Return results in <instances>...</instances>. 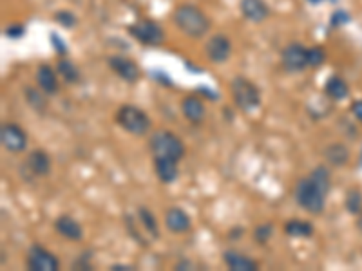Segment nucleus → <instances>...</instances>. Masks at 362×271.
<instances>
[{
	"instance_id": "10",
	"label": "nucleus",
	"mask_w": 362,
	"mask_h": 271,
	"mask_svg": "<svg viewBox=\"0 0 362 271\" xmlns=\"http://www.w3.org/2000/svg\"><path fill=\"white\" fill-rule=\"evenodd\" d=\"M206 58L214 64H223L231 58L232 54V42L226 35H214L205 45Z\"/></svg>"
},
{
	"instance_id": "31",
	"label": "nucleus",
	"mask_w": 362,
	"mask_h": 271,
	"mask_svg": "<svg viewBox=\"0 0 362 271\" xmlns=\"http://www.w3.org/2000/svg\"><path fill=\"white\" fill-rule=\"evenodd\" d=\"M51 45L54 47V51L58 53V56H62V58H65V54H67V45L60 40V36L56 35V33H53L51 35Z\"/></svg>"
},
{
	"instance_id": "4",
	"label": "nucleus",
	"mask_w": 362,
	"mask_h": 271,
	"mask_svg": "<svg viewBox=\"0 0 362 271\" xmlns=\"http://www.w3.org/2000/svg\"><path fill=\"white\" fill-rule=\"evenodd\" d=\"M116 123L132 136H145L151 130L152 119L142 108L134 105H122L116 113Z\"/></svg>"
},
{
	"instance_id": "20",
	"label": "nucleus",
	"mask_w": 362,
	"mask_h": 271,
	"mask_svg": "<svg viewBox=\"0 0 362 271\" xmlns=\"http://www.w3.org/2000/svg\"><path fill=\"white\" fill-rule=\"evenodd\" d=\"M154 170H156L158 179L165 185H171L178 179L180 176V168L178 163L174 161H154Z\"/></svg>"
},
{
	"instance_id": "6",
	"label": "nucleus",
	"mask_w": 362,
	"mask_h": 271,
	"mask_svg": "<svg viewBox=\"0 0 362 271\" xmlns=\"http://www.w3.org/2000/svg\"><path fill=\"white\" fill-rule=\"evenodd\" d=\"M129 35L132 36L134 40H138L140 44L143 45H152V47H156L165 40V31L158 22L149 19L138 20L134 24L129 25Z\"/></svg>"
},
{
	"instance_id": "2",
	"label": "nucleus",
	"mask_w": 362,
	"mask_h": 271,
	"mask_svg": "<svg viewBox=\"0 0 362 271\" xmlns=\"http://www.w3.org/2000/svg\"><path fill=\"white\" fill-rule=\"evenodd\" d=\"M172 22L189 38H201L211 30V19L194 4L178 5L172 13Z\"/></svg>"
},
{
	"instance_id": "33",
	"label": "nucleus",
	"mask_w": 362,
	"mask_h": 271,
	"mask_svg": "<svg viewBox=\"0 0 362 271\" xmlns=\"http://www.w3.org/2000/svg\"><path fill=\"white\" fill-rule=\"evenodd\" d=\"M352 114L359 119V121H362V99H359V102H353Z\"/></svg>"
},
{
	"instance_id": "25",
	"label": "nucleus",
	"mask_w": 362,
	"mask_h": 271,
	"mask_svg": "<svg viewBox=\"0 0 362 271\" xmlns=\"http://www.w3.org/2000/svg\"><path fill=\"white\" fill-rule=\"evenodd\" d=\"M42 93H44V91H42ZM42 93L33 89V87H28V89H25V99H28V104H30L34 110H39V113H44L45 108H47V98H45Z\"/></svg>"
},
{
	"instance_id": "3",
	"label": "nucleus",
	"mask_w": 362,
	"mask_h": 271,
	"mask_svg": "<svg viewBox=\"0 0 362 271\" xmlns=\"http://www.w3.org/2000/svg\"><path fill=\"white\" fill-rule=\"evenodd\" d=\"M149 148H151L152 161H174L180 163V159L185 154V145L178 138L176 134L171 130H156L152 132L149 139Z\"/></svg>"
},
{
	"instance_id": "24",
	"label": "nucleus",
	"mask_w": 362,
	"mask_h": 271,
	"mask_svg": "<svg viewBox=\"0 0 362 271\" xmlns=\"http://www.w3.org/2000/svg\"><path fill=\"white\" fill-rule=\"evenodd\" d=\"M56 73H58L67 84H76V82H80L78 67L67 58L58 60V64H56Z\"/></svg>"
},
{
	"instance_id": "5",
	"label": "nucleus",
	"mask_w": 362,
	"mask_h": 271,
	"mask_svg": "<svg viewBox=\"0 0 362 271\" xmlns=\"http://www.w3.org/2000/svg\"><path fill=\"white\" fill-rule=\"evenodd\" d=\"M231 93L234 98V104L243 110V113H250L261 105V93L257 89V85L252 84L248 78L237 76L232 80Z\"/></svg>"
},
{
	"instance_id": "7",
	"label": "nucleus",
	"mask_w": 362,
	"mask_h": 271,
	"mask_svg": "<svg viewBox=\"0 0 362 271\" xmlns=\"http://www.w3.org/2000/svg\"><path fill=\"white\" fill-rule=\"evenodd\" d=\"M281 62L284 69L290 73H301L308 69V47H304L299 42H292L281 51Z\"/></svg>"
},
{
	"instance_id": "32",
	"label": "nucleus",
	"mask_w": 362,
	"mask_h": 271,
	"mask_svg": "<svg viewBox=\"0 0 362 271\" xmlns=\"http://www.w3.org/2000/svg\"><path fill=\"white\" fill-rule=\"evenodd\" d=\"M346 22H350V15L346 11H335L332 16V25L333 27H339V25H344Z\"/></svg>"
},
{
	"instance_id": "21",
	"label": "nucleus",
	"mask_w": 362,
	"mask_h": 271,
	"mask_svg": "<svg viewBox=\"0 0 362 271\" xmlns=\"http://www.w3.org/2000/svg\"><path fill=\"white\" fill-rule=\"evenodd\" d=\"M284 232L290 237H297V239H306L313 235V224L308 221H301V219H290L284 224Z\"/></svg>"
},
{
	"instance_id": "11",
	"label": "nucleus",
	"mask_w": 362,
	"mask_h": 271,
	"mask_svg": "<svg viewBox=\"0 0 362 271\" xmlns=\"http://www.w3.org/2000/svg\"><path fill=\"white\" fill-rule=\"evenodd\" d=\"M109 67L114 71V73L127 84H134L140 80V67L134 60L125 58V56H120V54H114V56H109L107 60Z\"/></svg>"
},
{
	"instance_id": "23",
	"label": "nucleus",
	"mask_w": 362,
	"mask_h": 271,
	"mask_svg": "<svg viewBox=\"0 0 362 271\" xmlns=\"http://www.w3.org/2000/svg\"><path fill=\"white\" fill-rule=\"evenodd\" d=\"M136 217H138V224H140V226H142L143 230H145V232L152 237V239H158V237H160V230H158L156 219H154L152 212H149L147 208L145 207L138 208Z\"/></svg>"
},
{
	"instance_id": "36",
	"label": "nucleus",
	"mask_w": 362,
	"mask_h": 271,
	"mask_svg": "<svg viewBox=\"0 0 362 271\" xmlns=\"http://www.w3.org/2000/svg\"><path fill=\"white\" fill-rule=\"evenodd\" d=\"M310 4H319V2H323V0H308Z\"/></svg>"
},
{
	"instance_id": "18",
	"label": "nucleus",
	"mask_w": 362,
	"mask_h": 271,
	"mask_svg": "<svg viewBox=\"0 0 362 271\" xmlns=\"http://www.w3.org/2000/svg\"><path fill=\"white\" fill-rule=\"evenodd\" d=\"M223 262L226 264V268L232 271H254L257 270V262L254 259H248L246 255L234 250H226L223 253Z\"/></svg>"
},
{
	"instance_id": "13",
	"label": "nucleus",
	"mask_w": 362,
	"mask_h": 271,
	"mask_svg": "<svg viewBox=\"0 0 362 271\" xmlns=\"http://www.w3.org/2000/svg\"><path fill=\"white\" fill-rule=\"evenodd\" d=\"M239 10L246 20L261 24L270 16V8L264 0H241Z\"/></svg>"
},
{
	"instance_id": "12",
	"label": "nucleus",
	"mask_w": 362,
	"mask_h": 271,
	"mask_svg": "<svg viewBox=\"0 0 362 271\" xmlns=\"http://www.w3.org/2000/svg\"><path fill=\"white\" fill-rule=\"evenodd\" d=\"M165 226L169 232L176 233V235H181V233L191 232L192 228V221L189 213L181 208H169L165 213Z\"/></svg>"
},
{
	"instance_id": "14",
	"label": "nucleus",
	"mask_w": 362,
	"mask_h": 271,
	"mask_svg": "<svg viewBox=\"0 0 362 271\" xmlns=\"http://www.w3.org/2000/svg\"><path fill=\"white\" fill-rule=\"evenodd\" d=\"M54 230L71 242H78L83 239L82 224L71 215H60L58 219L54 221Z\"/></svg>"
},
{
	"instance_id": "28",
	"label": "nucleus",
	"mask_w": 362,
	"mask_h": 271,
	"mask_svg": "<svg viewBox=\"0 0 362 271\" xmlns=\"http://www.w3.org/2000/svg\"><path fill=\"white\" fill-rule=\"evenodd\" d=\"M54 20H56L62 27H67V30H71V27H74V25L78 24V19H76V15L67 10L58 11V13L54 15Z\"/></svg>"
},
{
	"instance_id": "35",
	"label": "nucleus",
	"mask_w": 362,
	"mask_h": 271,
	"mask_svg": "<svg viewBox=\"0 0 362 271\" xmlns=\"http://www.w3.org/2000/svg\"><path fill=\"white\" fill-rule=\"evenodd\" d=\"M357 226H359V230H361L362 232V212L359 213V221H357Z\"/></svg>"
},
{
	"instance_id": "16",
	"label": "nucleus",
	"mask_w": 362,
	"mask_h": 271,
	"mask_svg": "<svg viewBox=\"0 0 362 271\" xmlns=\"http://www.w3.org/2000/svg\"><path fill=\"white\" fill-rule=\"evenodd\" d=\"M36 85L40 87V91H44V93L50 94V96L58 93V76H56V73H54L51 65L42 64L39 69H36Z\"/></svg>"
},
{
	"instance_id": "19",
	"label": "nucleus",
	"mask_w": 362,
	"mask_h": 271,
	"mask_svg": "<svg viewBox=\"0 0 362 271\" xmlns=\"http://www.w3.org/2000/svg\"><path fill=\"white\" fill-rule=\"evenodd\" d=\"M324 93H326V96H328L330 99H333V102H341V99L348 98V94H350V87H348V84L344 82L341 76H330L328 80H326V84H324Z\"/></svg>"
},
{
	"instance_id": "9",
	"label": "nucleus",
	"mask_w": 362,
	"mask_h": 271,
	"mask_svg": "<svg viewBox=\"0 0 362 271\" xmlns=\"http://www.w3.org/2000/svg\"><path fill=\"white\" fill-rule=\"evenodd\" d=\"M28 268L33 271H58V259L40 244H33L28 252Z\"/></svg>"
},
{
	"instance_id": "26",
	"label": "nucleus",
	"mask_w": 362,
	"mask_h": 271,
	"mask_svg": "<svg viewBox=\"0 0 362 271\" xmlns=\"http://www.w3.org/2000/svg\"><path fill=\"white\" fill-rule=\"evenodd\" d=\"M346 208L352 215H359L362 212V193L357 188H352L346 193Z\"/></svg>"
},
{
	"instance_id": "27",
	"label": "nucleus",
	"mask_w": 362,
	"mask_h": 271,
	"mask_svg": "<svg viewBox=\"0 0 362 271\" xmlns=\"http://www.w3.org/2000/svg\"><path fill=\"white\" fill-rule=\"evenodd\" d=\"M326 62V51L321 45L308 47V65L310 67H321Z\"/></svg>"
},
{
	"instance_id": "8",
	"label": "nucleus",
	"mask_w": 362,
	"mask_h": 271,
	"mask_svg": "<svg viewBox=\"0 0 362 271\" xmlns=\"http://www.w3.org/2000/svg\"><path fill=\"white\" fill-rule=\"evenodd\" d=\"M0 141L8 152L20 154L28 147V134L17 123H4L0 128Z\"/></svg>"
},
{
	"instance_id": "1",
	"label": "nucleus",
	"mask_w": 362,
	"mask_h": 271,
	"mask_svg": "<svg viewBox=\"0 0 362 271\" xmlns=\"http://www.w3.org/2000/svg\"><path fill=\"white\" fill-rule=\"evenodd\" d=\"M330 192V172L326 167H317L308 178L299 179L295 185V201L306 212L319 215L326 207Z\"/></svg>"
},
{
	"instance_id": "22",
	"label": "nucleus",
	"mask_w": 362,
	"mask_h": 271,
	"mask_svg": "<svg viewBox=\"0 0 362 271\" xmlns=\"http://www.w3.org/2000/svg\"><path fill=\"white\" fill-rule=\"evenodd\" d=\"M324 158L333 167H343V165L348 163V159H350V150L344 145L333 143L324 150Z\"/></svg>"
},
{
	"instance_id": "29",
	"label": "nucleus",
	"mask_w": 362,
	"mask_h": 271,
	"mask_svg": "<svg viewBox=\"0 0 362 271\" xmlns=\"http://www.w3.org/2000/svg\"><path fill=\"white\" fill-rule=\"evenodd\" d=\"M272 232H274V226L272 224H259V226H255L254 230V237L255 241L259 242V244H264V242L268 241L270 237H272Z\"/></svg>"
},
{
	"instance_id": "34",
	"label": "nucleus",
	"mask_w": 362,
	"mask_h": 271,
	"mask_svg": "<svg viewBox=\"0 0 362 271\" xmlns=\"http://www.w3.org/2000/svg\"><path fill=\"white\" fill-rule=\"evenodd\" d=\"M131 271V270H134V268L132 266H127V264H114V266H111V271Z\"/></svg>"
},
{
	"instance_id": "30",
	"label": "nucleus",
	"mask_w": 362,
	"mask_h": 271,
	"mask_svg": "<svg viewBox=\"0 0 362 271\" xmlns=\"http://www.w3.org/2000/svg\"><path fill=\"white\" fill-rule=\"evenodd\" d=\"M24 33H25V30L20 24H11L10 27H6V31H4V35L11 40L22 38V35H24Z\"/></svg>"
},
{
	"instance_id": "17",
	"label": "nucleus",
	"mask_w": 362,
	"mask_h": 271,
	"mask_svg": "<svg viewBox=\"0 0 362 271\" xmlns=\"http://www.w3.org/2000/svg\"><path fill=\"white\" fill-rule=\"evenodd\" d=\"M28 168L34 176L39 178H45L51 174V158L50 154L42 150V148H36L33 152L28 156Z\"/></svg>"
},
{
	"instance_id": "15",
	"label": "nucleus",
	"mask_w": 362,
	"mask_h": 271,
	"mask_svg": "<svg viewBox=\"0 0 362 271\" xmlns=\"http://www.w3.org/2000/svg\"><path fill=\"white\" fill-rule=\"evenodd\" d=\"M181 113L185 116L191 123L200 125L206 116V107L205 104L201 102V98L198 94H192V96H187L183 102H181Z\"/></svg>"
}]
</instances>
